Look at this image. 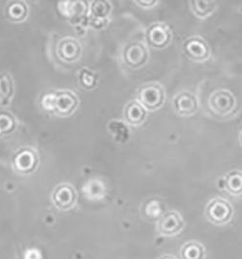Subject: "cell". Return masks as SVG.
<instances>
[{
    "instance_id": "9c48e42d",
    "label": "cell",
    "mask_w": 242,
    "mask_h": 259,
    "mask_svg": "<svg viewBox=\"0 0 242 259\" xmlns=\"http://www.w3.org/2000/svg\"><path fill=\"white\" fill-rule=\"evenodd\" d=\"M52 199L59 210L67 211L75 205L77 200V193L73 187L67 184H63L55 189Z\"/></svg>"
},
{
    "instance_id": "7402d4cb",
    "label": "cell",
    "mask_w": 242,
    "mask_h": 259,
    "mask_svg": "<svg viewBox=\"0 0 242 259\" xmlns=\"http://www.w3.org/2000/svg\"><path fill=\"white\" fill-rule=\"evenodd\" d=\"M239 141H240L242 146V130L240 131V134H239Z\"/></svg>"
},
{
    "instance_id": "5bb4252c",
    "label": "cell",
    "mask_w": 242,
    "mask_h": 259,
    "mask_svg": "<svg viewBox=\"0 0 242 259\" xmlns=\"http://www.w3.org/2000/svg\"><path fill=\"white\" fill-rule=\"evenodd\" d=\"M225 189L233 196H239L242 194V171L232 170L225 178Z\"/></svg>"
},
{
    "instance_id": "ffe728a7",
    "label": "cell",
    "mask_w": 242,
    "mask_h": 259,
    "mask_svg": "<svg viewBox=\"0 0 242 259\" xmlns=\"http://www.w3.org/2000/svg\"><path fill=\"white\" fill-rule=\"evenodd\" d=\"M137 3H138V5L143 6L146 8H150V7L154 6L155 4H157L156 1H138Z\"/></svg>"
},
{
    "instance_id": "3957f363",
    "label": "cell",
    "mask_w": 242,
    "mask_h": 259,
    "mask_svg": "<svg viewBox=\"0 0 242 259\" xmlns=\"http://www.w3.org/2000/svg\"><path fill=\"white\" fill-rule=\"evenodd\" d=\"M206 215L211 224L224 225L231 222L233 215V208L229 201L216 197L208 202L206 208Z\"/></svg>"
},
{
    "instance_id": "5b68a950",
    "label": "cell",
    "mask_w": 242,
    "mask_h": 259,
    "mask_svg": "<svg viewBox=\"0 0 242 259\" xmlns=\"http://www.w3.org/2000/svg\"><path fill=\"white\" fill-rule=\"evenodd\" d=\"M184 228V221L181 214L176 211H169L165 212L158 224H157V231L163 236L177 235Z\"/></svg>"
},
{
    "instance_id": "8992f818",
    "label": "cell",
    "mask_w": 242,
    "mask_h": 259,
    "mask_svg": "<svg viewBox=\"0 0 242 259\" xmlns=\"http://www.w3.org/2000/svg\"><path fill=\"white\" fill-rule=\"evenodd\" d=\"M147 40L151 47L163 49L170 44L172 40V31L166 24H153L147 31Z\"/></svg>"
},
{
    "instance_id": "ac0fdd59",
    "label": "cell",
    "mask_w": 242,
    "mask_h": 259,
    "mask_svg": "<svg viewBox=\"0 0 242 259\" xmlns=\"http://www.w3.org/2000/svg\"><path fill=\"white\" fill-rule=\"evenodd\" d=\"M13 93V83L11 77L7 74L0 76V98L8 100Z\"/></svg>"
},
{
    "instance_id": "277c9868",
    "label": "cell",
    "mask_w": 242,
    "mask_h": 259,
    "mask_svg": "<svg viewBox=\"0 0 242 259\" xmlns=\"http://www.w3.org/2000/svg\"><path fill=\"white\" fill-rule=\"evenodd\" d=\"M183 50L186 56L196 62H204L210 56L208 42L200 36L189 37L184 42Z\"/></svg>"
},
{
    "instance_id": "52a82bcc",
    "label": "cell",
    "mask_w": 242,
    "mask_h": 259,
    "mask_svg": "<svg viewBox=\"0 0 242 259\" xmlns=\"http://www.w3.org/2000/svg\"><path fill=\"white\" fill-rule=\"evenodd\" d=\"M148 59V49L139 42L130 43L123 50V60L131 68H138L142 66Z\"/></svg>"
},
{
    "instance_id": "7a4b0ae2",
    "label": "cell",
    "mask_w": 242,
    "mask_h": 259,
    "mask_svg": "<svg viewBox=\"0 0 242 259\" xmlns=\"http://www.w3.org/2000/svg\"><path fill=\"white\" fill-rule=\"evenodd\" d=\"M138 99L139 104L146 110L154 111L164 104L166 99L165 91L160 83L150 82L139 88Z\"/></svg>"
},
{
    "instance_id": "44dd1931",
    "label": "cell",
    "mask_w": 242,
    "mask_h": 259,
    "mask_svg": "<svg viewBox=\"0 0 242 259\" xmlns=\"http://www.w3.org/2000/svg\"><path fill=\"white\" fill-rule=\"evenodd\" d=\"M158 259H176L173 255H170V254H166V255H162Z\"/></svg>"
},
{
    "instance_id": "9a60e30c",
    "label": "cell",
    "mask_w": 242,
    "mask_h": 259,
    "mask_svg": "<svg viewBox=\"0 0 242 259\" xmlns=\"http://www.w3.org/2000/svg\"><path fill=\"white\" fill-rule=\"evenodd\" d=\"M81 53L80 45L75 40H63L58 46V56L66 61H74Z\"/></svg>"
},
{
    "instance_id": "6da1fadb",
    "label": "cell",
    "mask_w": 242,
    "mask_h": 259,
    "mask_svg": "<svg viewBox=\"0 0 242 259\" xmlns=\"http://www.w3.org/2000/svg\"><path fill=\"white\" fill-rule=\"evenodd\" d=\"M208 107L216 117H229L236 108V99L230 91L217 90L209 96Z\"/></svg>"
},
{
    "instance_id": "30bf717a",
    "label": "cell",
    "mask_w": 242,
    "mask_h": 259,
    "mask_svg": "<svg viewBox=\"0 0 242 259\" xmlns=\"http://www.w3.org/2000/svg\"><path fill=\"white\" fill-rule=\"evenodd\" d=\"M78 104L76 96L71 93H58L53 100V105L50 107L51 110H55L56 113L61 116L69 115L74 111Z\"/></svg>"
},
{
    "instance_id": "d6986e66",
    "label": "cell",
    "mask_w": 242,
    "mask_h": 259,
    "mask_svg": "<svg viewBox=\"0 0 242 259\" xmlns=\"http://www.w3.org/2000/svg\"><path fill=\"white\" fill-rule=\"evenodd\" d=\"M15 127V121L11 115L6 113L0 114V135L8 134Z\"/></svg>"
},
{
    "instance_id": "ba28073f",
    "label": "cell",
    "mask_w": 242,
    "mask_h": 259,
    "mask_svg": "<svg viewBox=\"0 0 242 259\" xmlns=\"http://www.w3.org/2000/svg\"><path fill=\"white\" fill-rule=\"evenodd\" d=\"M174 112L180 117L193 116L198 110L196 96L189 92H180L173 100Z\"/></svg>"
},
{
    "instance_id": "2e32d148",
    "label": "cell",
    "mask_w": 242,
    "mask_h": 259,
    "mask_svg": "<svg viewBox=\"0 0 242 259\" xmlns=\"http://www.w3.org/2000/svg\"><path fill=\"white\" fill-rule=\"evenodd\" d=\"M190 7L193 13L200 19H206L216 9L215 1L193 0L190 2Z\"/></svg>"
},
{
    "instance_id": "4fadbf2b",
    "label": "cell",
    "mask_w": 242,
    "mask_h": 259,
    "mask_svg": "<svg viewBox=\"0 0 242 259\" xmlns=\"http://www.w3.org/2000/svg\"><path fill=\"white\" fill-rule=\"evenodd\" d=\"M181 259H205L206 247L197 241L186 242L179 251Z\"/></svg>"
},
{
    "instance_id": "e0dca14e",
    "label": "cell",
    "mask_w": 242,
    "mask_h": 259,
    "mask_svg": "<svg viewBox=\"0 0 242 259\" xmlns=\"http://www.w3.org/2000/svg\"><path fill=\"white\" fill-rule=\"evenodd\" d=\"M27 6L23 2H12L7 7V16L12 21L21 22L26 18Z\"/></svg>"
},
{
    "instance_id": "8fae6325",
    "label": "cell",
    "mask_w": 242,
    "mask_h": 259,
    "mask_svg": "<svg viewBox=\"0 0 242 259\" xmlns=\"http://www.w3.org/2000/svg\"><path fill=\"white\" fill-rule=\"evenodd\" d=\"M15 168L18 172L23 174H28L32 172L37 165V156L34 152L29 149L23 150L16 155L14 160Z\"/></svg>"
},
{
    "instance_id": "7c38bea8",
    "label": "cell",
    "mask_w": 242,
    "mask_h": 259,
    "mask_svg": "<svg viewBox=\"0 0 242 259\" xmlns=\"http://www.w3.org/2000/svg\"><path fill=\"white\" fill-rule=\"evenodd\" d=\"M124 118L129 124L138 125L147 118V111L138 101H131L124 110Z\"/></svg>"
}]
</instances>
